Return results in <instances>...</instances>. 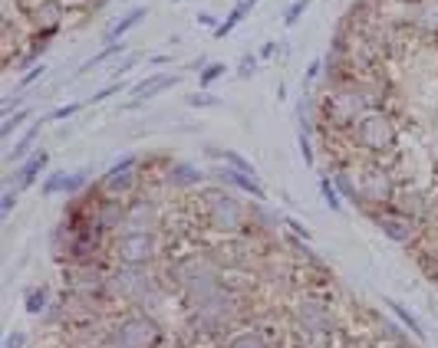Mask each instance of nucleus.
I'll list each match as a JSON object with an SVG mask.
<instances>
[{"mask_svg": "<svg viewBox=\"0 0 438 348\" xmlns=\"http://www.w3.org/2000/svg\"><path fill=\"white\" fill-rule=\"evenodd\" d=\"M185 102L188 105H195V109H208V105H221V99H218V95H188V99H185Z\"/></svg>", "mask_w": 438, "mask_h": 348, "instance_id": "nucleus-34", "label": "nucleus"}, {"mask_svg": "<svg viewBox=\"0 0 438 348\" xmlns=\"http://www.w3.org/2000/svg\"><path fill=\"white\" fill-rule=\"evenodd\" d=\"M277 99H280V102H287V85L284 83L277 85Z\"/></svg>", "mask_w": 438, "mask_h": 348, "instance_id": "nucleus-39", "label": "nucleus"}, {"mask_svg": "<svg viewBox=\"0 0 438 348\" xmlns=\"http://www.w3.org/2000/svg\"><path fill=\"white\" fill-rule=\"evenodd\" d=\"M175 339L152 309H119L109 315L93 348H172Z\"/></svg>", "mask_w": 438, "mask_h": 348, "instance_id": "nucleus-2", "label": "nucleus"}, {"mask_svg": "<svg viewBox=\"0 0 438 348\" xmlns=\"http://www.w3.org/2000/svg\"><path fill=\"white\" fill-rule=\"evenodd\" d=\"M310 4H313V0H293L290 7L284 10V26H287V30L300 23V20H303V14H307V10H310Z\"/></svg>", "mask_w": 438, "mask_h": 348, "instance_id": "nucleus-26", "label": "nucleus"}, {"mask_svg": "<svg viewBox=\"0 0 438 348\" xmlns=\"http://www.w3.org/2000/svg\"><path fill=\"white\" fill-rule=\"evenodd\" d=\"M165 184H168L172 194H195V191H201L208 184V174H201L188 162H172L168 174H165Z\"/></svg>", "mask_w": 438, "mask_h": 348, "instance_id": "nucleus-12", "label": "nucleus"}, {"mask_svg": "<svg viewBox=\"0 0 438 348\" xmlns=\"http://www.w3.org/2000/svg\"><path fill=\"white\" fill-rule=\"evenodd\" d=\"M228 73V66L224 63H208L205 69H201V76H198V83H201V89H211V83H218V79Z\"/></svg>", "mask_w": 438, "mask_h": 348, "instance_id": "nucleus-28", "label": "nucleus"}, {"mask_svg": "<svg viewBox=\"0 0 438 348\" xmlns=\"http://www.w3.org/2000/svg\"><path fill=\"white\" fill-rule=\"evenodd\" d=\"M146 17H148V7H146V4L132 7L129 14H122V20H116V23H112L109 30H106V43H122V36L132 33V30H136V26L142 23Z\"/></svg>", "mask_w": 438, "mask_h": 348, "instance_id": "nucleus-15", "label": "nucleus"}, {"mask_svg": "<svg viewBox=\"0 0 438 348\" xmlns=\"http://www.w3.org/2000/svg\"><path fill=\"white\" fill-rule=\"evenodd\" d=\"M280 227H284V230H287V233H293V237H300V240H307V243H310V240H313V233H310V230H307V227H303V223H300V221H293V217H284V223H280Z\"/></svg>", "mask_w": 438, "mask_h": 348, "instance_id": "nucleus-32", "label": "nucleus"}, {"mask_svg": "<svg viewBox=\"0 0 438 348\" xmlns=\"http://www.w3.org/2000/svg\"><path fill=\"white\" fill-rule=\"evenodd\" d=\"M66 178H69V171H53V174H46V181L40 184V194L44 197L63 194V191H66Z\"/></svg>", "mask_w": 438, "mask_h": 348, "instance_id": "nucleus-23", "label": "nucleus"}, {"mask_svg": "<svg viewBox=\"0 0 438 348\" xmlns=\"http://www.w3.org/2000/svg\"><path fill=\"white\" fill-rule=\"evenodd\" d=\"M172 4H181V0H172Z\"/></svg>", "mask_w": 438, "mask_h": 348, "instance_id": "nucleus-40", "label": "nucleus"}, {"mask_svg": "<svg viewBox=\"0 0 438 348\" xmlns=\"http://www.w3.org/2000/svg\"><path fill=\"white\" fill-rule=\"evenodd\" d=\"M168 63H172V56H168V53H155V56H148V66H168Z\"/></svg>", "mask_w": 438, "mask_h": 348, "instance_id": "nucleus-38", "label": "nucleus"}, {"mask_svg": "<svg viewBox=\"0 0 438 348\" xmlns=\"http://www.w3.org/2000/svg\"><path fill=\"white\" fill-rule=\"evenodd\" d=\"M20 194H24L20 187H7V191H4V197H0V221L4 223L10 221V213H14V207H17Z\"/></svg>", "mask_w": 438, "mask_h": 348, "instance_id": "nucleus-27", "label": "nucleus"}, {"mask_svg": "<svg viewBox=\"0 0 438 348\" xmlns=\"http://www.w3.org/2000/svg\"><path fill=\"white\" fill-rule=\"evenodd\" d=\"M346 138L362 158H376L386 168H399V119L389 109H370L350 125Z\"/></svg>", "mask_w": 438, "mask_h": 348, "instance_id": "nucleus-3", "label": "nucleus"}, {"mask_svg": "<svg viewBox=\"0 0 438 348\" xmlns=\"http://www.w3.org/2000/svg\"><path fill=\"white\" fill-rule=\"evenodd\" d=\"M372 223H376L382 233H386L392 243H399V246H409L415 243V240H422V233L429 227H422L419 221H412V217H405L402 211H395V207H379V211H372V213H366Z\"/></svg>", "mask_w": 438, "mask_h": 348, "instance_id": "nucleus-6", "label": "nucleus"}, {"mask_svg": "<svg viewBox=\"0 0 438 348\" xmlns=\"http://www.w3.org/2000/svg\"><path fill=\"white\" fill-rule=\"evenodd\" d=\"M323 69H327V63H323V60H310L307 76H303V85H307V93H310V85H313L320 76H323Z\"/></svg>", "mask_w": 438, "mask_h": 348, "instance_id": "nucleus-33", "label": "nucleus"}, {"mask_svg": "<svg viewBox=\"0 0 438 348\" xmlns=\"http://www.w3.org/2000/svg\"><path fill=\"white\" fill-rule=\"evenodd\" d=\"M162 280L158 266H126L112 263L109 296L119 309H152L155 299H162Z\"/></svg>", "mask_w": 438, "mask_h": 348, "instance_id": "nucleus-4", "label": "nucleus"}, {"mask_svg": "<svg viewBox=\"0 0 438 348\" xmlns=\"http://www.w3.org/2000/svg\"><path fill=\"white\" fill-rule=\"evenodd\" d=\"M83 109H86V102H66V105L50 112V122H66V119H73V115H79Z\"/></svg>", "mask_w": 438, "mask_h": 348, "instance_id": "nucleus-31", "label": "nucleus"}, {"mask_svg": "<svg viewBox=\"0 0 438 348\" xmlns=\"http://www.w3.org/2000/svg\"><path fill=\"white\" fill-rule=\"evenodd\" d=\"M317 184H320V194H323V201H327L330 211H343V197H340V191H336L333 178H330V174H320Z\"/></svg>", "mask_w": 438, "mask_h": 348, "instance_id": "nucleus-21", "label": "nucleus"}, {"mask_svg": "<svg viewBox=\"0 0 438 348\" xmlns=\"http://www.w3.org/2000/svg\"><path fill=\"white\" fill-rule=\"evenodd\" d=\"M198 26H211V30H218V17L215 14H208V10H201V14H198Z\"/></svg>", "mask_w": 438, "mask_h": 348, "instance_id": "nucleus-37", "label": "nucleus"}, {"mask_svg": "<svg viewBox=\"0 0 438 348\" xmlns=\"http://www.w3.org/2000/svg\"><path fill=\"white\" fill-rule=\"evenodd\" d=\"M386 306L392 309V315H395V319H399V322L405 325V332H412L415 339H422V342H425V325H422L419 319H415V315L409 312V306H405V302H395V299H386Z\"/></svg>", "mask_w": 438, "mask_h": 348, "instance_id": "nucleus-18", "label": "nucleus"}, {"mask_svg": "<svg viewBox=\"0 0 438 348\" xmlns=\"http://www.w3.org/2000/svg\"><path fill=\"white\" fill-rule=\"evenodd\" d=\"M86 191H89V171L86 168L69 171L66 191H63V194H66V197H79V194H86Z\"/></svg>", "mask_w": 438, "mask_h": 348, "instance_id": "nucleus-22", "label": "nucleus"}, {"mask_svg": "<svg viewBox=\"0 0 438 348\" xmlns=\"http://www.w3.org/2000/svg\"><path fill=\"white\" fill-rule=\"evenodd\" d=\"M198 211V221H201V230L208 237H244V233H258L254 227V207L248 194L234 191V187L224 184H205L201 191L191 194Z\"/></svg>", "mask_w": 438, "mask_h": 348, "instance_id": "nucleus-1", "label": "nucleus"}, {"mask_svg": "<svg viewBox=\"0 0 438 348\" xmlns=\"http://www.w3.org/2000/svg\"><path fill=\"white\" fill-rule=\"evenodd\" d=\"M258 56H260V63L274 60V56H277V43H274V40H267L264 46H260V50H258Z\"/></svg>", "mask_w": 438, "mask_h": 348, "instance_id": "nucleus-36", "label": "nucleus"}, {"mask_svg": "<svg viewBox=\"0 0 438 348\" xmlns=\"http://www.w3.org/2000/svg\"><path fill=\"white\" fill-rule=\"evenodd\" d=\"M46 164H50V152L46 148H36L30 158H26L24 164H20L17 171H14V178H10V187H20V191H30V187L40 181V174L46 171Z\"/></svg>", "mask_w": 438, "mask_h": 348, "instance_id": "nucleus-13", "label": "nucleus"}, {"mask_svg": "<svg viewBox=\"0 0 438 348\" xmlns=\"http://www.w3.org/2000/svg\"><path fill=\"white\" fill-rule=\"evenodd\" d=\"M258 4H260V0H238V4H234V7H231V14H228V17H224L221 23H218V30H215V40H224V36L231 33L234 26H238V23H244V20H248V14H250V10H254V7H258Z\"/></svg>", "mask_w": 438, "mask_h": 348, "instance_id": "nucleus-16", "label": "nucleus"}, {"mask_svg": "<svg viewBox=\"0 0 438 348\" xmlns=\"http://www.w3.org/2000/svg\"><path fill=\"white\" fill-rule=\"evenodd\" d=\"M46 122H50V115H46V119H34V122H30V128H26L24 135H20L17 142H14V148H10V152H7V164L26 162V158H30V154L36 152L34 144H36V138H40V132H44V125H46Z\"/></svg>", "mask_w": 438, "mask_h": 348, "instance_id": "nucleus-14", "label": "nucleus"}, {"mask_svg": "<svg viewBox=\"0 0 438 348\" xmlns=\"http://www.w3.org/2000/svg\"><path fill=\"white\" fill-rule=\"evenodd\" d=\"M392 207H395V211H402L405 217L419 221L422 227H429V223H432V191L419 187L415 181H402V184H399Z\"/></svg>", "mask_w": 438, "mask_h": 348, "instance_id": "nucleus-9", "label": "nucleus"}, {"mask_svg": "<svg viewBox=\"0 0 438 348\" xmlns=\"http://www.w3.org/2000/svg\"><path fill=\"white\" fill-rule=\"evenodd\" d=\"M181 83V76L178 73H162V69H158V73H152V76H146L142 79V83H136L129 89L132 95H136V99H132L129 105H126V109H138V105L146 102V99H155V95H165V93H172L175 85Z\"/></svg>", "mask_w": 438, "mask_h": 348, "instance_id": "nucleus-11", "label": "nucleus"}, {"mask_svg": "<svg viewBox=\"0 0 438 348\" xmlns=\"http://www.w3.org/2000/svg\"><path fill=\"white\" fill-rule=\"evenodd\" d=\"M30 119H34V109H30V105H24V109L14 112L10 119H4V128H0V138H4V142H10V138L17 135V128H24Z\"/></svg>", "mask_w": 438, "mask_h": 348, "instance_id": "nucleus-20", "label": "nucleus"}, {"mask_svg": "<svg viewBox=\"0 0 438 348\" xmlns=\"http://www.w3.org/2000/svg\"><path fill=\"white\" fill-rule=\"evenodd\" d=\"M287 342L290 339H280V335H274L270 329H264L260 319L254 315V319H244V322L234 325L215 348H284Z\"/></svg>", "mask_w": 438, "mask_h": 348, "instance_id": "nucleus-8", "label": "nucleus"}, {"mask_svg": "<svg viewBox=\"0 0 438 348\" xmlns=\"http://www.w3.org/2000/svg\"><path fill=\"white\" fill-rule=\"evenodd\" d=\"M258 66H260V56L258 53H248V56L238 63V79H254L258 76Z\"/></svg>", "mask_w": 438, "mask_h": 348, "instance_id": "nucleus-30", "label": "nucleus"}, {"mask_svg": "<svg viewBox=\"0 0 438 348\" xmlns=\"http://www.w3.org/2000/svg\"><path fill=\"white\" fill-rule=\"evenodd\" d=\"M211 178L218 181V184L224 187H234V191H241V194L254 197V201H267V191L264 184H260L258 178H250V174H244V171L231 168V164H218V168H211Z\"/></svg>", "mask_w": 438, "mask_h": 348, "instance_id": "nucleus-10", "label": "nucleus"}, {"mask_svg": "<svg viewBox=\"0 0 438 348\" xmlns=\"http://www.w3.org/2000/svg\"><path fill=\"white\" fill-rule=\"evenodd\" d=\"M46 69H50V66H46V63H36L34 69H26L24 76H20V83L14 85V93H10V95H20V93H24V89H30V85H34V83H40V79L46 76Z\"/></svg>", "mask_w": 438, "mask_h": 348, "instance_id": "nucleus-24", "label": "nucleus"}, {"mask_svg": "<svg viewBox=\"0 0 438 348\" xmlns=\"http://www.w3.org/2000/svg\"><path fill=\"white\" fill-rule=\"evenodd\" d=\"M119 53H126V43H106L103 50H99V53H93V56H89V60L76 69V79H79V76H89V73H93L96 66H103V63H109L112 56H119Z\"/></svg>", "mask_w": 438, "mask_h": 348, "instance_id": "nucleus-17", "label": "nucleus"}, {"mask_svg": "<svg viewBox=\"0 0 438 348\" xmlns=\"http://www.w3.org/2000/svg\"><path fill=\"white\" fill-rule=\"evenodd\" d=\"M0 348H26V335H24V332H10Z\"/></svg>", "mask_w": 438, "mask_h": 348, "instance_id": "nucleus-35", "label": "nucleus"}, {"mask_svg": "<svg viewBox=\"0 0 438 348\" xmlns=\"http://www.w3.org/2000/svg\"><path fill=\"white\" fill-rule=\"evenodd\" d=\"M297 142H300L303 164H307V168L313 171V168H317V154H313V138H310V132H297Z\"/></svg>", "mask_w": 438, "mask_h": 348, "instance_id": "nucleus-29", "label": "nucleus"}, {"mask_svg": "<svg viewBox=\"0 0 438 348\" xmlns=\"http://www.w3.org/2000/svg\"><path fill=\"white\" fill-rule=\"evenodd\" d=\"M165 260L162 230H119L112 237V263L126 266H158Z\"/></svg>", "mask_w": 438, "mask_h": 348, "instance_id": "nucleus-5", "label": "nucleus"}, {"mask_svg": "<svg viewBox=\"0 0 438 348\" xmlns=\"http://www.w3.org/2000/svg\"><path fill=\"white\" fill-rule=\"evenodd\" d=\"M99 187L106 194L116 197H132L146 187V171H142V158H122L116 162L103 178H99Z\"/></svg>", "mask_w": 438, "mask_h": 348, "instance_id": "nucleus-7", "label": "nucleus"}, {"mask_svg": "<svg viewBox=\"0 0 438 348\" xmlns=\"http://www.w3.org/2000/svg\"><path fill=\"white\" fill-rule=\"evenodd\" d=\"M50 302H53V299H50V289H46V286H30L24 292V309L30 315H44L46 309H50Z\"/></svg>", "mask_w": 438, "mask_h": 348, "instance_id": "nucleus-19", "label": "nucleus"}, {"mask_svg": "<svg viewBox=\"0 0 438 348\" xmlns=\"http://www.w3.org/2000/svg\"><path fill=\"white\" fill-rule=\"evenodd\" d=\"M119 93H126V83H122V79H112L109 85H103V89H96V93L89 95L86 105H99V102H106V99H112V95H119Z\"/></svg>", "mask_w": 438, "mask_h": 348, "instance_id": "nucleus-25", "label": "nucleus"}]
</instances>
